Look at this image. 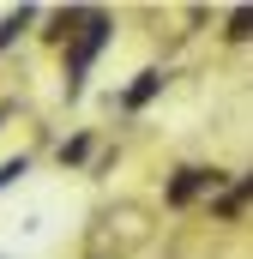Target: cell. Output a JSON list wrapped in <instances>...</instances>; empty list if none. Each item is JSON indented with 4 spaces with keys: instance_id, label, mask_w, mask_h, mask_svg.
Masks as SVG:
<instances>
[{
    "instance_id": "1",
    "label": "cell",
    "mask_w": 253,
    "mask_h": 259,
    "mask_svg": "<svg viewBox=\"0 0 253 259\" xmlns=\"http://www.w3.org/2000/svg\"><path fill=\"white\" fill-rule=\"evenodd\" d=\"M103 42H109V18H103V12H91V18H85V30H78V36H72V49H66V72H72V78H66V91H78V72L91 66V55H97Z\"/></svg>"
},
{
    "instance_id": "2",
    "label": "cell",
    "mask_w": 253,
    "mask_h": 259,
    "mask_svg": "<svg viewBox=\"0 0 253 259\" xmlns=\"http://www.w3.org/2000/svg\"><path fill=\"white\" fill-rule=\"evenodd\" d=\"M205 187H223V175H217V169H181V175L169 181V205H193Z\"/></svg>"
},
{
    "instance_id": "3",
    "label": "cell",
    "mask_w": 253,
    "mask_h": 259,
    "mask_svg": "<svg viewBox=\"0 0 253 259\" xmlns=\"http://www.w3.org/2000/svg\"><path fill=\"white\" fill-rule=\"evenodd\" d=\"M157 91H163V72H157V66H145V72H139V78H133V84H126V97H121V109H145V103H151V97H157Z\"/></svg>"
},
{
    "instance_id": "4",
    "label": "cell",
    "mask_w": 253,
    "mask_h": 259,
    "mask_svg": "<svg viewBox=\"0 0 253 259\" xmlns=\"http://www.w3.org/2000/svg\"><path fill=\"white\" fill-rule=\"evenodd\" d=\"M30 24H36V6L6 12V18H0V49H12V36H18V30H30Z\"/></svg>"
},
{
    "instance_id": "5",
    "label": "cell",
    "mask_w": 253,
    "mask_h": 259,
    "mask_svg": "<svg viewBox=\"0 0 253 259\" xmlns=\"http://www.w3.org/2000/svg\"><path fill=\"white\" fill-rule=\"evenodd\" d=\"M247 199H253V175H247V181H241V187H229V193L217 199V217H235V211H241Z\"/></svg>"
},
{
    "instance_id": "6",
    "label": "cell",
    "mask_w": 253,
    "mask_h": 259,
    "mask_svg": "<svg viewBox=\"0 0 253 259\" xmlns=\"http://www.w3.org/2000/svg\"><path fill=\"white\" fill-rule=\"evenodd\" d=\"M229 36H235V42L253 36V6H235V12H229Z\"/></svg>"
},
{
    "instance_id": "7",
    "label": "cell",
    "mask_w": 253,
    "mask_h": 259,
    "mask_svg": "<svg viewBox=\"0 0 253 259\" xmlns=\"http://www.w3.org/2000/svg\"><path fill=\"white\" fill-rule=\"evenodd\" d=\"M85 157H91V139H85V133H78V139H66V145H61V163H85Z\"/></svg>"
},
{
    "instance_id": "8",
    "label": "cell",
    "mask_w": 253,
    "mask_h": 259,
    "mask_svg": "<svg viewBox=\"0 0 253 259\" xmlns=\"http://www.w3.org/2000/svg\"><path fill=\"white\" fill-rule=\"evenodd\" d=\"M18 175H24V157H12V163H0V187H12Z\"/></svg>"
}]
</instances>
